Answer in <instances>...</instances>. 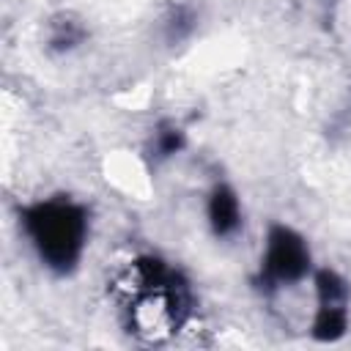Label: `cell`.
Masks as SVG:
<instances>
[{"label": "cell", "mask_w": 351, "mask_h": 351, "mask_svg": "<svg viewBox=\"0 0 351 351\" xmlns=\"http://www.w3.org/2000/svg\"><path fill=\"white\" fill-rule=\"evenodd\" d=\"M123 324L132 335L159 343L178 332L192 310L186 277L156 255H140L118 280Z\"/></svg>", "instance_id": "6da1fadb"}, {"label": "cell", "mask_w": 351, "mask_h": 351, "mask_svg": "<svg viewBox=\"0 0 351 351\" xmlns=\"http://www.w3.org/2000/svg\"><path fill=\"white\" fill-rule=\"evenodd\" d=\"M19 225L38 255L55 274H71L88 244V208L66 195L30 203L19 214Z\"/></svg>", "instance_id": "7a4b0ae2"}, {"label": "cell", "mask_w": 351, "mask_h": 351, "mask_svg": "<svg viewBox=\"0 0 351 351\" xmlns=\"http://www.w3.org/2000/svg\"><path fill=\"white\" fill-rule=\"evenodd\" d=\"M310 247L302 233L288 225H271L266 233V247L261 255V269L255 285L263 291H274L282 285H293L310 271Z\"/></svg>", "instance_id": "3957f363"}, {"label": "cell", "mask_w": 351, "mask_h": 351, "mask_svg": "<svg viewBox=\"0 0 351 351\" xmlns=\"http://www.w3.org/2000/svg\"><path fill=\"white\" fill-rule=\"evenodd\" d=\"M206 217H208V228L217 239H230L239 233L241 228V206H239V195L233 192V186L228 184H214L206 200Z\"/></svg>", "instance_id": "277c9868"}, {"label": "cell", "mask_w": 351, "mask_h": 351, "mask_svg": "<svg viewBox=\"0 0 351 351\" xmlns=\"http://www.w3.org/2000/svg\"><path fill=\"white\" fill-rule=\"evenodd\" d=\"M88 38V27L74 14H55L47 25V49L52 55H66Z\"/></svg>", "instance_id": "5b68a950"}, {"label": "cell", "mask_w": 351, "mask_h": 351, "mask_svg": "<svg viewBox=\"0 0 351 351\" xmlns=\"http://www.w3.org/2000/svg\"><path fill=\"white\" fill-rule=\"evenodd\" d=\"M181 148H184V129L178 123H173V121H159L154 126V134L148 140L145 154H148V159L154 165H159V162L176 156Z\"/></svg>", "instance_id": "8992f818"}, {"label": "cell", "mask_w": 351, "mask_h": 351, "mask_svg": "<svg viewBox=\"0 0 351 351\" xmlns=\"http://www.w3.org/2000/svg\"><path fill=\"white\" fill-rule=\"evenodd\" d=\"M348 329V304H318L313 321V337L321 343L340 340Z\"/></svg>", "instance_id": "52a82bcc"}, {"label": "cell", "mask_w": 351, "mask_h": 351, "mask_svg": "<svg viewBox=\"0 0 351 351\" xmlns=\"http://www.w3.org/2000/svg\"><path fill=\"white\" fill-rule=\"evenodd\" d=\"M195 22H197V16H195V11H192L189 5H170L167 14H165V19H162L165 41H167V44L184 41V38L195 30Z\"/></svg>", "instance_id": "ba28073f"}]
</instances>
